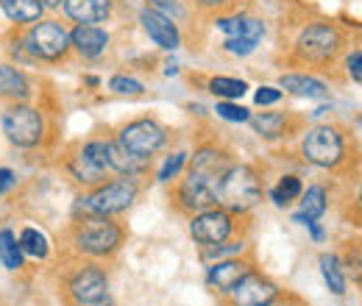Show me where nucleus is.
I'll return each mask as SVG.
<instances>
[{"label": "nucleus", "instance_id": "30", "mask_svg": "<svg viewBox=\"0 0 362 306\" xmlns=\"http://www.w3.org/2000/svg\"><path fill=\"white\" fill-rule=\"evenodd\" d=\"M215 112H218V117H223L228 123H245V120H251V114H248L245 106H237V103H228V100L218 103Z\"/></svg>", "mask_w": 362, "mask_h": 306}, {"label": "nucleus", "instance_id": "7", "mask_svg": "<svg viewBox=\"0 0 362 306\" xmlns=\"http://www.w3.org/2000/svg\"><path fill=\"white\" fill-rule=\"evenodd\" d=\"M25 45H28V50H31L34 56L53 61V59L64 56V50H67V45H70V34H67L59 23H40V25L31 28Z\"/></svg>", "mask_w": 362, "mask_h": 306}, {"label": "nucleus", "instance_id": "31", "mask_svg": "<svg viewBox=\"0 0 362 306\" xmlns=\"http://www.w3.org/2000/svg\"><path fill=\"white\" fill-rule=\"evenodd\" d=\"M109 89L117 92V95H142V84L134 78H126V76H115L109 81Z\"/></svg>", "mask_w": 362, "mask_h": 306}, {"label": "nucleus", "instance_id": "39", "mask_svg": "<svg viewBox=\"0 0 362 306\" xmlns=\"http://www.w3.org/2000/svg\"><path fill=\"white\" fill-rule=\"evenodd\" d=\"M40 3H42V6H47V8H56V6H62L64 0H40Z\"/></svg>", "mask_w": 362, "mask_h": 306}, {"label": "nucleus", "instance_id": "36", "mask_svg": "<svg viewBox=\"0 0 362 306\" xmlns=\"http://www.w3.org/2000/svg\"><path fill=\"white\" fill-rule=\"evenodd\" d=\"M14 187V173L11 170H6V167H0V195L3 192H8Z\"/></svg>", "mask_w": 362, "mask_h": 306}, {"label": "nucleus", "instance_id": "26", "mask_svg": "<svg viewBox=\"0 0 362 306\" xmlns=\"http://www.w3.org/2000/svg\"><path fill=\"white\" fill-rule=\"evenodd\" d=\"M70 170L73 175L81 181V184H95V181H100L103 173H106V167H98L92 159H87L84 153H78L73 162H70Z\"/></svg>", "mask_w": 362, "mask_h": 306}, {"label": "nucleus", "instance_id": "13", "mask_svg": "<svg viewBox=\"0 0 362 306\" xmlns=\"http://www.w3.org/2000/svg\"><path fill=\"white\" fill-rule=\"evenodd\" d=\"M139 20H142L145 34L159 47H165V50H176L179 47V28L168 14H162L159 8H145L139 14Z\"/></svg>", "mask_w": 362, "mask_h": 306}, {"label": "nucleus", "instance_id": "40", "mask_svg": "<svg viewBox=\"0 0 362 306\" xmlns=\"http://www.w3.org/2000/svg\"><path fill=\"white\" fill-rule=\"evenodd\" d=\"M204 6H218V3H223V0H201Z\"/></svg>", "mask_w": 362, "mask_h": 306}, {"label": "nucleus", "instance_id": "6", "mask_svg": "<svg viewBox=\"0 0 362 306\" xmlns=\"http://www.w3.org/2000/svg\"><path fill=\"white\" fill-rule=\"evenodd\" d=\"M304 156L317 167H334L343 159V139L332 126H315L304 136Z\"/></svg>", "mask_w": 362, "mask_h": 306}, {"label": "nucleus", "instance_id": "38", "mask_svg": "<svg viewBox=\"0 0 362 306\" xmlns=\"http://www.w3.org/2000/svg\"><path fill=\"white\" fill-rule=\"evenodd\" d=\"M307 228H310V231H313V237H315V240H323V228H320V225H317L315 220H313V223H307Z\"/></svg>", "mask_w": 362, "mask_h": 306}, {"label": "nucleus", "instance_id": "1", "mask_svg": "<svg viewBox=\"0 0 362 306\" xmlns=\"http://www.w3.org/2000/svg\"><path fill=\"white\" fill-rule=\"evenodd\" d=\"M262 198V187L259 178L251 167H226L218 187H215V201L223 204L231 212H248L251 206H257V201Z\"/></svg>", "mask_w": 362, "mask_h": 306}, {"label": "nucleus", "instance_id": "14", "mask_svg": "<svg viewBox=\"0 0 362 306\" xmlns=\"http://www.w3.org/2000/svg\"><path fill=\"white\" fill-rule=\"evenodd\" d=\"M70 290H73V298L81 301V304H100L106 298V276L95 267H84L73 278Z\"/></svg>", "mask_w": 362, "mask_h": 306}, {"label": "nucleus", "instance_id": "3", "mask_svg": "<svg viewBox=\"0 0 362 306\" xmlns=\"http://www.w3.org/2000/svg\"><path fill=\"white\" fill-rule=\"evenodd\" d=\"M76 242H78L81 251H87L92 257H103V254H112L120 245V228L115 223H109L103 215H95V218L84 220L78 225Z\"/></svg>", "mask_w": 362, "mask_h": 306}, {"label": "nucleus", "instance_id": "2", "mask_svg": "<svg viewBox=\"0 0 362 306\" xmlns=\"http://www.w3.org/2000/svg\"><path fill=\"white\" fill-rule=\"evenodd\" d=\"M3 131L17 148H34L42 139V117L31 106H11L3 114Z\"/></svg>", "mask_w": 362, "mask_h": 306}, {"label": "nucleus", "instance_id": "24", "mask_svg": "<svg viewBox=\"0 0 362 306\" xmlns=\"http://www.w3.org/2000/svg\"><path fill=\"white\" fill-rule=\"evenodd\" d=\"M17 245H20L23 254H28V257H34V259H45L47 257V240H45V234L37 231V228H25V231L20 234V240H17Z\"/></svg>", "mask_w": 362, "mask_h": 306}, {"label": "nucleus", "instance_id": "19", "mask_svg": "<svg viewBox=\"0 0 362 306\" xmlns=\"http://www.w3.org/2000/svg\"><path fill=\"white\" fill-rule=\"evenodd\" d=\"M3 11L14 23H37L42 17V3L40 0H0Z\"/></svg>", "mask_w": 362, "mask_h": 306}, {"label": "nucleus", "instance_id": "28", "mask_svg": "<svg viewBox=\"0 0 362 306\" xmlns=\"http://www.w3.org/2000/svg\"><path fill=\"white\" fill-rule=\"evenodd\" d=\"M298 195H301V181H298L296 175H284V178L279 181V187L271 192V198L276 206H287V204L296 201Z\"/></svg>", "mask_w": 362, "mask_h": 306}, {"label": "nucleus", "instance_id": "22", "mask_svg": "<svg viewBox=\"0 0 362 306\" xmlns=\"http://www.w3.org/2000/svg\"><path fill=\"white\" fill-rule=\"evenodd\" d=\"M281 89L298 95V98H326L329 92L326 87L317 81V78H310V76H281Z\"/></svg>", "mask_w": 362, "mask_h": 306}, {"label": "nucleus", "instance_id": "11", "mask_svg": "<svg viewBox=\"0 0 362 306\" xmlns=\"http://www.w3.org/2000/svg\"><path fill=\"white\" fill-rule=\"evenodd\" d=\"M228 231H231V220H228L226 212H218V209H204L198 218H192V223H189V234L201 245L223 242L228 237Z\"/></svg>", "mask_w": 362, "mask_h": 306}, {"label": "nucleus", "instance_id": "4", "mask_svg": "<svg viewBox=\"0 0 362 306\" xmlns=\"http://www.w3.org/2000/svg\"><path fill=\"white\" fill-rule=\"evenodd\" d=\"M136 198V187L123 178V181H115V184H106L100 187L98 192H92L90 198H84V209L92 215H117V212H126Z\"/></svg>", "mask_w": 362, "mask_h": 306}, {"label": "nucleus", "instance_id": "37", "mask_svg": "<svg viewBox=\"0 0 362 306\" xmlns=\"http://www.w3.org/2000/svg\"><path fill=\"white\" fill-rule=\"evenodd\" d=\"M153 6H159V8H165L168 14L173 11L176 17H181V6H179V3H176V0H153Z\"/></svg>", "mask_w": 362, "mask_h": 306}, {"label": "nucleus", "instance_id": "25", "mask_svg": "<svg viewBox=\"0 0 362 306\" xmlns=\"http://www.w3.org/2000/svg\"><path fill=\"white\" fill-rule=\"evenodd\" d=\"M0 262L8 270H20L23 267V251H20L17 237L11 231H0Z\"/></svg>", "mask_w": 362, "mask_h": 306}, {"label": "nucleus", "instance_id": "9", "mask_svg": "<svg viewBox=\"0 0 362 306\" xmlns=\"http://www.w3.org/2000/svg\"><path fill=\"white\" fill-rule=\"evenodd\" d=\"M340 45V37L332 25H310L301 37H298V56L310 59V61H326L334 56Z\"/></svg>", "mask_w": 362, "mask_h": 306}, {"label": "nucleus", "instance_id": "34", "mask_svg": "<svg viewBox=\"0 0 362 306\" xmlns=\"http://www.w3.org/2000/svg\"><path fill=\"white\" fill-rule=\"evenodd\" d=\"M279 98H281V92H279V89H273V87L257 89V95H254V100H257L259 106H271V103H276Z\"/></svg>", "mask_w": 362, "mask_h": 306}, {"label": "nucleus", "instance_id": "35", "mask_svg": "<svg viewBox=\"0 0 362 306\" xmlns=\"http://www.w3.org/2000/svg\"><path fill=\"white\" fill-rule=\"evenodd\" d=\"M360 64H362V53L360 50H354L351 56H349V73H351V78L360 84L362 81V70H360Z\"/></svg>", "mask_w": 362, "mask_h": 306}, {"label": "nucleus", "instance_id": "23", "mask_svg": "<svg viewBox=\"0 0 362 306\" xmlns=\"http://www.w3.org/2000/svg\"><path fill=\"white\" fill-rule=\"evenodd\" d=\"M320 273H323V281L329 284V290H332L334 295H343V293H346V278H343V270H340L337 257L323 254V257H320Z\"/></svg>", "mask_w": 362, "mask_h": 306}, {"label": "nucleus", "instance_id": "32", "mask_svg": "<svg viewBox=\"0 0 362 306\" xmlns=\"http://www.w3.org/2000/svg\"><path fill=\"white\" fill-rule=\"evenodd\" d=\"M87 159H92L98 167H106L109 162H106V142H90V145H84V151H81Z\"/></svg>", "mask_w": 362, "mask_h": 306}, {"label": "nucleus", "instance_id": "18", "mask_svg": "<svg viewBox=\"0 0 362 306\" xmlns=\"http://www.w3.org/2000/svg\"><path fill=\"white\" fill-rule=\"evenodd\" d=\"M70 42L76 45V50H78L81 56L95 59V56H100V53L106 50L109 34L100 31V28H95V25H78V28L70 34Z\"/></svg>", "mask_w": 362, "mask_h": 306}, {"label": "nucleus", "instance_id": "10", "mask_svg": "<svg viewBox=\"0 0 362 306\" xmlns=\"http://www.w3.org/2000/svg\"><path fill=\"white\" fill-rule=\"evenodd\" d=\"M218 178L221 175H209V173H198L192 170L189 178L181 184V204L187 209H195V212H204L209 209L215 201V187H218Z\"/></svg>", "mask_w": 362, "mask_h": 306}, {"label": "nucleus", "instance_id": "5", "mask_svg": "<svg viewBox=\"0 0 362 306\" xmlns=\"http://www.w3.org/2000/svg\"><path fill=\"white\" fill-rule=\"evenodd\" d=\"M218 28L226 34V50L234 56H248L265 34V25L254 17H226L218 20Z\"/></svg>", "mask_w": 362, "mask_h": 306}, {"label": "nucleus", "instance_id": "8", "mask_svg": "<svg viewBox=\"0 0 362 306\" xmlns=\"http://www.w3.org/2000/svg\"><path fill=\"white\" fill-rule=\"evenodd\" d=\"M165 142V131L159 123L153 120H136L132 126H126L123 134H120V145H126L132 153L136 156H151L162 148Z\"/></svg>", "mask_w": 362, "mask_h": 306}, {"label": "nucleus", "instance_id": "15", "mask_svg": "<svg viewBox=\"0 0 362 306\" xmlns=\"http://www.w3.org/2000/svg\"><path fill=\"white\" fill-rule=\"evenodd\" d=\"M106 162L117 170V173L123 175H136L142 173L145 167H148V156H136V153H132L126 145H120V142H109L106 145Z\"/></svg>", "mask_w": 362, "mask_h": 306}, {"label": "nucleus", "instance_id": "33", "mask_svg": "<svg viewBox=\"0 0 362 306\" xmlns=\"http://www.w3.org/2000/svg\"><path fill=\"white\" fill-rule=\"evenodd\" d=\"M184 162H187V153H176V156H170V159L165 162V167L159 170V181H170L173 175H179Z\"/></svg>", "mask_w": 362, "mask_h": 306}, {"label": "nucleus", "instance_id": "17", "mask_svg": "<svg viewBox=\"0 0 362 306\" xmlns=\"http://www.w3.org/2000/svg\"><path fill=\"white\" fill-rule=\"evenodd\" d=\"M64 11L73 20H78L81 25H92V23H100L109 17L112 3L109 0H64Z\"/></svg>", "mask_w": 362, "mask_h": 306}, {"label": "nucleus", "instance_id": "16", "mask_svg": "<svg viewBox=\"0 0 362 306\" xmlns=\"http://www.w3.org/2000/svg\"><path fill=\"white\" fill-rule=\"evenodd\" d=\"M248 273H251V267L245 262H234V259L218 262L209 267V284L218 287V290H223V293H231Z\"/></svg>", "mask_w": 362, "mask_h": 306}, {"label": "nucleus", "instance_id": "20", "mask_svg": "<svg viewBox=\"0 0 362 306\" xmlns=\"http://www.w3.org/2000/svg\"><path fill=\"white\" fill-rule=\"evenodd\" d=\"M323 212H326V189L323 187H310L307 195H304V201H301V212L293 215V220L301 223V225H307V223L320 218Z\"/></svg>", "mask_w": 362, "mask_h": 306}, {"label": "nucleus", "instance_id": "29", "mask_svg": "<svg viewBox=\"0 0 362 306\" xmlns=\"http://www.w3.org/2000/svg\"><path fill=\"white\" fill-rule=\"evenodd\" d=\"M209 89L218 95V98H226V100H234V98H243L245 95V81H237V78H212L209 81Z\"/></svg>", "mask_w": 362, "mask_h": 306}, {"label": "nucleus", "instance_id": "12", "mask_svg": "<svg viewBox=\"0 0 362 306\" xmlns=\"http://www.w3.org/2000/svg\"><path fill=\"white\" fill-rule=\"evenodd\" d=\"M231 298L237 306H271L276 301V287L268 278H259L254 273H248L234 290Z\"/></svg>", "mask_w": 362, "mask_h": 306}, {"label": "nucleus", "instance_id": "27", "mask_svg": "<svg viewBox=\"0 0 362 306\" xmlns=\"http://www.w3.org/2000/svg\"><path fill=\"white\" fill-rule=\"evenodd\" d=\"M254 123V131L262 134V136H281L284 129H287V120H284V114H276V112H268V114H259V117H254L251 120Z\"/></svg>", "mask_w": 362, "mask_h": 306}, {"label": "nucleus", "instance_id": "21", "mask_svg": "<svg viewBox=\"0 0 362 306\" xmlns=\"http://www.w3.org/2000/svg\"><path fill=\"white\" fill-rule=\"evenodd\" d=\"M28 81L23 73H17L14 67H6L0 64V98H14V100H23L28 98Z\"/></svg>", "mask_w": 362, "mask_h": 306}]
</instances>
